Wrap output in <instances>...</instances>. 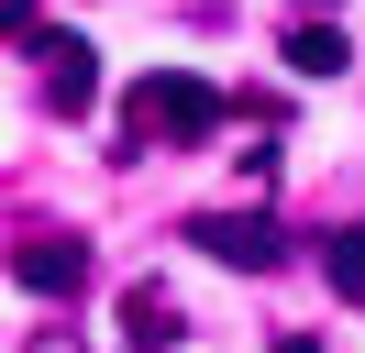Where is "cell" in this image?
<instances>
[{
	"label": "cell",
	"mask_w": 365,
	"mask_h": 353,
	"mask_svg": "<svg viewBox=\"0 0 365 353\" xmlns=\"http://www.w3.org/2000/svg\"><path fill=\"white\" fill-rule=\"evenodd\" d=\"M133 132L144 144H210V132H222V88L188 78V66H155V78L133 88Z\"/></svg>",
	"instance_id": "6da1fadb"
},
{
	"label": "cell",
	"mask_w": 365,
	"mask_h": 353,
	"mask_svg": "<svg viewBox=\"0 0 365 353\" xmlns=\"http://www.w3.org/2000/svg\"><path fill=\"white\" fill-rule=\"evenodd\" d=\"M288 66H299V78H343V66H354L343 22H299V33H288Z\"/></svg>",
	"instance_id": "5b68a950"
},
{
	"label": "cell",
	"mask_w": 365,
	"mask_h": 353,
	"mask_svg": "<svg viewBox=\"0 0 365 353\" xmlns=\"http://www.w3.org/2000/svg\"><path fill=\"white\" fill-rule=\"evenodd\" d=\"M321 276H332V298H354V309H365V221L321 232Z\"/></svg>",
	"instance_id": "8992f818"
},
{
	"label": "cell",
	"mask_w": 365,
	"mask_h": 353,
	"mask_svg": "<svg viewBox=\"0 0 365 353\" xmlns=\"http://www.w3.org/2000/svg\"><path fill=\"white\" fill-rule=\"evenodd\" d=\"M122 342H178V298H166V287H133V298H122Z\"/></svg>",
	"instance_id": "52a82bcc"
},
{
	"label": "cell",
	"mask_w": 365,
	"mask_h": 353,
	"mask_svg": "<svg viewBox=\"0 0 365 353\" xmlns=\"http://www.w3.org/2000/svg\"><path fill=\"white\" fill-rule=\"evenodd\" d=\"M23 287L34 298H78L89 287V243L78 232H23Z\"/></svg>",
	"instance_id": "277c9868"
},
{
	"label": "cell",
	"mask_w": 365,
	"mask_h": 353,
	"mask_svg": "<svg viewBox=\"0 0 365 353\" xmlns=\"http://www.w3.org/2000/svg\"><path fill=\"white\" fill-rule=\"evenodd\" d=\"M11 33H23V44H34V66H45V100L78 122V110L100 100V56H89V33H56V22H34L23 0H11Z\"/></svg>",
	"instance_id": "7a4b0ae2"
},
{
	"label": "cell",
	"mask_w": 365,
	"mask_h": 353,
	"mask_svg": "<svg viewBox=\"0 0 365 353\" xmlns=\"http://www.w3.org/2000/svg\"><path fill=\"white\" fill-rule=\"evenodd\" d=\"M188 243H200V254H222V265H244V276L288 265V232H277L266 210H200V221H188Z\"/></svg>",
	"instance_id": "3957f363"
}]
</instances>
